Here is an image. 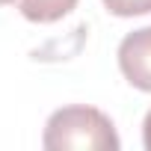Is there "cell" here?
I'll list each match as a JSON object with an SVG mask.
<instances>
[{"mask_svg": "<svg viewBox=\"0 0 151 151\" xmlns=\"http://www.w3.org/2000/svg\"><path fill=\"white\" fill-rule=\"evenodd\" d=\"M42 145L47 151H119L122 139L110 116L86 104H71L50 113Z\"/></svg>", "mask_w": 151, "mask_h": 151, "instance_id": "1", "label": "cell"}, {"mask_svg": "<svg viewBox=\"0 0 151 151\" xmlns=\"http://www.w3.org/2000/svg\"><path fill=\"white\" fill-rule=\"evenodd\" d=\"M119 68L139 92H151V27L133 30L119 45Z\"/></svg>", "mask_w": 151, "mask_h": 151, "instance_id": "2", "label": "cell"}, {"mask_svg": "<svg viewBox=\"0 0 151 151\" xmlns=\"http://www.w3.org/2000/svg\"><path fill=\"white\" fill-rule=\"evenodd\" d=\"M18 12L33 21V24H53L65 15H71V9L77 6V0H15Z\"/></svg>", "mask_w": 151, "mask_h": 151, "instance_id": "3", "label": "cell"}, {"mask_svg": "<svg viewBox=\"0 0 151 151\" xmlns=\"http://www.w3.org/2000/svg\"><path fill=\"white\" fill-rule=\"evenodd\" d=\"M104 6L116 18H136L151 12V0H104Z\"/></svg>", "mask_w": 151, "mask_h": 151, "instance_id": "4", "label": "cell"}, {"mask_svg": "<svg viewBox=\"0 0 151 151\" xmlns=\"http://www.w3.org/2000/svg\"><path fill=\"white\" fill-rule=\"evenodd\" d=\"M142 145L151 151V110L145 113V122H142Z\"/></svg>", "mask_w": 151, "mask_h": 151, "instance_id": "5", "label": "cell"}, {"mask_svg": "<svg viewBox=\"0 0 151 151\" xmlns=\"http://www.w3.org/2000/svg\"><path fill=\"white\" fill-rule=\"evenodd\" d=\"M6 3H12V0H0V6H6Z\"/></svg>", "mask_w": 151, "mask_h": 151, "instance_id": "6", "label": "cell"}]
</instances>
